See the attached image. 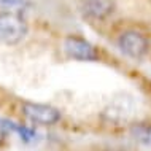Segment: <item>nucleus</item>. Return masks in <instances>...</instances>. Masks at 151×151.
<instances>
[{"label":"nucleus","mask_w":151,"mask_h":151,"mask_svg":"<svg viewBox=\"0 0 151 151\" xmlns=\"http://www.w3.org/2000/svg\"><path fill=\"white\" fill-rule=\"evenodd\" d=\"M115 3L113 0H86L84 2V11L88 16L96 19H104L113 13Z\"/></svg>","instance_id":"39448f33"},{"label":"nucleus","mask_w":151,"mask_h":151,"mask_svg":"<svg viewBox=\"0 0 151 151\" xmlns=\"http://www.w3.org/2000/svg\"><path fill=\"white\" fill-rule=\"evenodd\" d=\"M118 45H119L121 51L132 59H142L148 52V48H150L146 37L135 30L122 32L119 35V40H118Z\"/></svg>","instance_id":"f03ea898"},{"label":"nucleus","mask_w":151,"mask_h":151,"mask_svg":"<svg viewBox=\"0 0 151 151\" xmlns=\"http://www.w3.org/2000/svg\"><path fill=\"white\" fill-rule=\"evenodd\" d=\"M22 111L34 124L51 126V124H56L60 119V111L58 108L51 107V105L26 102L22 105Z\"/></svg>","instance_id":"7ed1b4c3"},{"label":"nucleus","mask_w":151,"mask_h":151,"mask_svg":"<svg viewBox=\"0 0 151 151\" xmlns=\"http://www.w3.org/2000/svg\"><path fill=\"white\" fill-rule=\"evenodd\" d=\"M27 35V24L24 18L13 11L0 13V42L16 45Z\"/></svg>","instance_id":"f257e3e1"},{"label":"nucleus","mask_w":151,"mask_h":151,"mask_svg":"<svg viewBox=\"0 0 151 151\" xmlns=\"http://www.w3.org/2000/svg\"><path fill=\"white\" fill-rule=\"evenodd\" d=\"M64 50L72 59L76 60H97V51L89 42L81 37L70 35L64 40Z\"/></svg>","instance_id":"20e7f679"},{"label":"nucleus","mask_w":151,"mask_h":151,"mask_svg":"<svg viewBox=\"0 0 151 151\" xmlns=\"http://www.w3.org/2000/svg\"><path fill=\"white\" fill-rule=\"evenodd\" d=\"M130 132H132V135L135 137L140 143L151 145V126L150 124H143V122L134 124L132 129H130Z\"/></svg>","instance_id":"423d86ee"},{"label":"nucleus","mask_w":151,"mask_h":151,"mask_svg":"<svg viewBox=\"0 0 151 151\" xmlns=\"http://www.w3.org/2000/svg\"><path fill=\"white\" fill-rule=\"evenodd\" d=\"M24 0H2V5H10V6H14V5H22Z\"/></svg>","instance_id":"0eeeda50"}]
</instances>
